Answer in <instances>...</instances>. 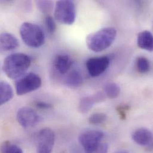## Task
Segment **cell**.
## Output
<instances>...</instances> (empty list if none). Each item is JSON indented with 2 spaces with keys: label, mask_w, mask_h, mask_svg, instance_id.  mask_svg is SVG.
Instances as JSON below:
<instances>
[{
  "label": "cell",
  "mask_w": 153,
  "mask_h": 153,
  "mask_svg": "<svg viewBox=\"0 0 153 153\" xmlns=\"http://www.w3.org/2000/svg\"><path fill=\"white\" fill-rule=\"evenodd\" d=\"M130 153L128 152H126V151H120V152H118L117 153Z\"/></svg>",
  "instance_id": "obj_26"
},
{
  "label": "cell",
  "mask_w": 153,
  "mask_h": 153,
  "mask_svg": "<svg viewBox=\"0 0 153 153\" xmlns=\"http://www.w3.org/2000/svg\"><path fill=\"white\" fill-rule=\"evenodd\" d=\"M133 141L137 144L146 147L148 150L153 149V134L147 128H140L135 131L132 134Z\"/></svg>",
  "instance_id": "obj_10"
},
{
  "label": "cell",
  "mask_w": 153,
  "mask_h": 153,
  "mask_svg": "<svg viewBox=\"0 0 153 153\" xmlns=\"http://www.w3.org/2000/svg\"><path fill=\"white\" fill-rule=\"evenodd\" d=\"M45 23L48 31L50 33H54L57 29L56 23L54 18L50 15H47L45 19Z\"/></svg>",
  "instance_id": "obj_22"
},
{
  "label": "cell",
  "mask_w": 153,
  "mask_h": 153,
  "mask_svg": "<svg viewBox=\"0 0 153 153\" xmlns=\"http://www.w3.org/2000/svg\"><path fill=\"white\" fill-rule=\"evenodd\" d=\"M83 82L82 74L77 70L72 71L68 74L65 80V85L70 88H77L81 86Z\"/></svg>",
  "instance_id": "obj_15"
},
{
  "label": "cell",
  "mask_w": 153,
  "mask_h": 153,
  "mask_svg": "<svg viewBox=\"0 0 153 153\" xmlns=\"http://www.w3.org/2000/svg\"><path fill=\"white\" fill-rule=\"evenodd\" d=\"M137 68L140 74H147L150 69V64L149 60L145 57H138L137 60Z\"/></svg>",
  "instance_id": "obj_19"
},
{
  "label": "cell",
  "mask_w": 153,
  "mask_h": 153,
  "mask_svg": "<svg viewBox=\"0 0 153 153\" xmlns=\"http://www.w3.org/2000/svg\"><path fill=\"white\" fill-rule=\"evenodd\" d=\"M17 120L22 127L29 128L39 123L41 117L33 108L23 107L19 110L17 114Z\"/></svg>",
  "instance_id": "obj_8"
},
{
  "label": "cell",
  "mask_w": 153,
  "mask_h": 153,
  "mask_svg": "<svg viewBox=\"0 0 153 153\" xmlns=\"http://www.w3.org/2000/svg\"><path fill=\"white\" fill-rule=\"evenodd\" d=\"M54 18L60 23L71 25L76 19L75 4L72 1L63 0L56 2L54 7Z\"/></svg>",
  "instance_id": "obj_4"
},
{
  "label": "cell",
  "mask_w": 153,
  "mask_h": 153,
  "mask_svg": "<svg viewBox=\"0 0 153 153\" xmlns=\"http://www.w3.org/2000/svg\"><path fill=\"white\" fill-rule=\"evenodd\" d=\"M108 151V146L107 143H100L95 148L92 153H107Z\"/></svg>",
  "instance_id": "obj_24"
},
{
  "label": "cell",
  "mask_w": 153,
  "mask_h": 153,
  "mask_svg": "<svg viewBox=\"0 0 153 153\" xmlns=\"http://www.w3.org/2000/svg\"><path fill=\"white\" fill-rule=\"evenodd\" d=\"M55 139L52 129L46 128L39 131L36 135V153H52Z\"/></svg>",
  "instance_id": "obj_7"
},
{
  "label": "cell",
  "mask_w": 153,
  "mask_h": 153,
  "mask_svg": "<svg viewBox=\"0 0 153 153\" xmlns=\"http://www.w3.org/2000/svg\"><path fill=\"white\" fill-rule=\"evenodd\" d=\"M131 107L129 105H120L116 107V111L122 120H125L126 118V113L130 110Z\"/></svg>",
  "instance_id": "obj_23"
},
{
  "label": "cell",
  "mask_w": 153,
  "mask_h": 153,
  "mask_svg": "<svg viewBox=\"0 0 153 153\" xmlns=\"http://www.w3.org/2000/svg\"><path fill=\"white\" fill-rule=\"evenodd\" d=\"M14 96L11 85L5 81H0V105L10 101Z\"/></svg>",
  "instance_id": "obj_16"
},
{
  "label": "cell",
  "mask_w": 153,
  "mask_h": 153,
  "mask_svg": "<svg viewBox=\"0 0 153 153\" xmlns=\"http://www.w3.org/2000/svg\"><path fill=\"white\" fill-rule=\"evenodd\" d=\"M39 10L43 13H48L53 8V2L50 1H38L36 2Z\"/></svg>",
  "instance_id": "obj_21"
},
{
  "label": "cell",
  "mask_w": 153,
  "mask_h": 153,
  "mask_svg": "<svg viewBox=\"0 0 153 153\" xmlns=\"http://www.w3.org/2000/svg\"><path fill=\"white\" fill-rule=\"evenodd\" d=\"M42 85L39 76L34 73L25 74L16 79L15 83L16 92L17 95H23L39 89Z\"/></svg>",
  "instance_id": "obj_5"
},
{
  "label": "cell",
  "mask_w": 153,
  "mask_h": 153,
  "mask_svg": "<svg viewBox=\"0 0 153 153\" xmlns=\"http://www.w3.org/2000/svg\"><path fill=\"white\" fill-rule=\"evenodd\" d=\"M19 46L17 38L8 32H3L0 34V53L13 51Z\"/></svg>",
  "instance_id": "obj_12"
},
{
  "label": "cell",
  "mask_w": 153,
  "mask_h": 153,
  "mask_svg": "<svg viewBox=\"0 0 153 153\" xmlns=\"http://www.w3.org/2000/svg\"><path fill=\"white\" fill-rule=\"evenodd\" d=\"M107 119V116L103 113H97L92 114L88 119L89 123L92 125H100Z\"/></svg>",
  "instance_id": "obj_20"
},
{
  "label": "cell",
  "mask_w": 153,
  "mask_h": 153,
  "mask_svg": "<svg viewBox=\"0 0 153 153\" xmlns=\"http://www.w3.org/2000/svg\"><path fill=\"white\" fill-rule=\"evenodd\" d=\"M104 92L105 95L108 98L115 99L117 98L120 94V88L119 85L116 83H108L105 85Z\"/></svg>",
  "instance_id": "obj_17"
},
{
  "label": "cell",
  "mask_w": 153,
  "mask_h": 153,
  "mask_svg": "<svg viewBox=\"0 0 153 153\" xmlns=\"http://www.w3.org/2000/svg\"><path fill=\"white\" fill-rule=\"evenodd\" d=\"M138 46L144 50L153 51V35L149 30H144L140 32L137 36Z\"/></svg>",
  "instance_id": "obj_14"
},
{
  "label": "cell",
  "mask_w": 153,
  "mask_h": 153,
  "mask_svg": "<svg viewBox=\"0 0 153 153\" xmlns=\"http://www.w3.org/2000/svg\"><path fill=\"white\" fill-rule=\"evenodd\" d=\"M74 65L72 57L67 54H59L54 60V66L56 70L61 75L67 74Z\"/></svg>",
  "instance_id": "obj_13"
},
{
  "label": "cell",
  "mask_w": 153,
  "mask_h": 153,
  "mask_svg": "<svg viewBox=\"0 0 153 153\" xmlns=\"http://www.w3.org/2000/svg\"><path fill=\"white\" fill-rule=\"evenodd\" d=\"M20 34L25 44L31 48H39L45 43V35L36 24L25 22L20 27Z\"/></svg>",
  "instance_id": "obj_3"
},
{
  "label": "cell",
  "mask_w": 153,
  "mask_h": 153,
  "mask_svg": "<svg viewBox=\"0 0 153 153\" xmlns=\"http://www.w3.org/2000/svg\"><path fill=\"white\" fill-rule=\"evenodd\" d=\"M104 134L97 130H88L82 132L79 137V142L83 149L85 153H92L101 143Z\"/></svg>",
  "instance_id": "obj_6"
},
{
  "label": "cell",
  "mask_w": 153,
  "mask_h": 153,
  "mask_svg": "<svg viewBox=\"0 0 153 153\" xmlns=\"http://www.w3.org/2000/svg\"><path fill=\"white\" fill-rule=\"evenodd\" d=\"M35 106L39 108V109H43V110H46V109H50L52 108V105L50 104L47 102H44V101H36L35 102Z\"/></svg>",
  "instance_id": "obj_25"
},
{
  "label": "cell",
  "mask_w": 153,
  "mask_h": 153,
  "mask_svg": "<svg viewBox=\"0 0 153 153\" xmlns=\"http://www.w3.org/2000/svg\"><path fill=\"white\" fill-rule=\"evenodd\" d=\"M30 65V58L27 54L22 53H13L4 59L2 70L8 78L17 79L26 74Z\"/></svg>",
  "instance_id": "obj_1"
},
{
  "label": "cell",
  "mask_w": 153,
  "mask_h": 153,
  "mask_svg": "<svg viewBox=\"0 0 153 153\" xmlns=\"http://www.w3.org/2000/svg\"><path fill=\"white\" fill-rule=\"evenodd\" d=\"M105 94L101 92H98L92 95L82 98L78 105V111L80 113H88L96 103L102 102L105 100Z\"/></svg>",
  "instance_id": "obj_11"
},
{
  "label": "cell",
  "mask_w": 153,
  "mask_h": 153,
  "mask_svg": "<svg viewBox=\"0 0 153 153\" xmlns=\"http://www.w3.org/2000/svg\"><path fill=\"white\" fill-rule=\"evenodd\" d=\"M110 62V59L107 56L93 57L87 60L86 66L91 76H99L107 69Z\"/></svg>",
  "instance_id": "obj_9"
},
{
  "label": "cell",
  "mask_w": 153,
  "mask_h": 153,
  "mask_svg": "<svg viewBox=\"0 0 153 153\" xmlns=\"http://www.w3.org/2000/svg\"><path fill=\"white\" fill-rule=\"evenodd\" d=\"M0 150L1 153H23L20 147L9 141L4 142L1 146Z\"/></svg>",
  "instance_id": "obj_18"
},
{
  "label": "cell",
  "mask_w": 153,
  "mask_h": 153,
  "mask_svg": "<svg viewBox=\"0 0 153 153\" xmlns=\"http://www.w3.org/2000/svg\"><path fill=\"white\" fill-rule=\"evenodd\" d=\"M117 36V30L113 27H106L90 33L86 38L88 48L95 53L102 52L110 47Z\"/></svg>",
  "instance_id": "obj_2"
}]
</instances>
